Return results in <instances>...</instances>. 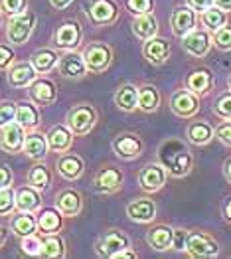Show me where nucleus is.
Returning <instances> with one entry per match:
<instances>
[{"mask_svg":"<svg viewBox=\"0 0 231 259\" xmlns=\"http://www.w3.org/2000/svg\"><path fill=\"white\" fill-rule=\"evenodd\" d=\"M160 164L168 170V174L176 176V178H182V176L192 172L194 156L184 143L170 139L160 147Z\"/></svg>","mask_w":231,"mask_h":259,"instance_id":"f257e3e1","label":"nucleus"},{"mask_svg":"<svg viewBox=\"0 0 231 259\" xmlns=\"http://www.w3.org/2000/svg\"><path fill=\"white\" fill-rule=\"evenodd\" d=\"M95 125H97V109L87 105V103L75 105L67 113V127L77 137L89 135Z\"/></svg>","mask_w":231,"mask_h":259,"instance_id":"f03ea898","label":"nucleus"},{"mask_svg":"<svg viewBox=\"0 0 231 259\" xmlns=\"http://www.w3.org/2000/svg\"><path fill=\"white\" fill-rule=\"evenodd\" d=\"M34 26H36V14L32 10H24L8 20L6 36L12 44H26L34 32Z\"/></svg>","mask_w":231,"mask_h":259,"instance_id":"7ed1b4c3","label":"nucleus"},{"mask_svg":"<svg viewBox=\"0 0 231 259\" xmlns=\"http://www.w3.org/2000/svg\"><path fill=\"white\" fill-rule=\"evenodd\" d=\"M85 64L87 69L93 73H103L109 69V65L113 64V48L109 44L103 42H93L85 48L83 52Z\"/></svg>","mask_w":231,"mask_h":259,"instance_id":"20e7f679","label":"nucleus"},{"mask_svg":"<svg viewBox=\"0 0 231 259\" xmlns=\"http://www.w3.org/2000/svg\"><path fill=\"white\" fill-rule=\"evenodd\" d=\"M170 109L176 117L180 119H190L200 111V95H196L194 91L186 89H178L174 91V95L170 97Z\"/></svg>","mask_w":231,"mask_h":259,"instance_id":"39448f33","label":"nucleus"},{"mask_svg":"<svg viewBox=\"0 0 231 259\" xmlns=\"http://www.w3.org/2000/svg\"><path fill=\"white\" fill-rule=\"evenodd\" d=\"M186 251L192 257H215L219 255V243L204 232H188Z\"/></svg>","mask_w":231,"mask_h":259,"instance_id":"423d86ee","label":"nucleus"},{"mask_svg":"<svg viewBox=\"0 0 231 259\" xmlns=\"http://www.w3.org/2000/svg\"><path fill=\"white\" fill-rule=\"evenodd\" d=\"M126 247H130V239L119 230L105 232L103 236H99L97 243H95V251L101 257H115L119 251H123Z\"/></svg>","mask_w":231,"mask_h":259,"instance_id":"0eeeda50","label":"nucleus"},{"mask_svg":"<svg viewBox=\"0 0 231 259\" xmlns=\"http://www.w3.org/2000/svg\"><path fill=\"white\" fill-rule=\"evenodd\" d=\"M125 180V172L113 164H107L103 168H99L95 172V178H93V188L101 194H109V192H115L121 188Z\"/></svg>","mask_w":231,"mask_h":259,"instance_id":"6e6552de","label":"nucleus"},{"mask_svg":"<svg viewBox=\"0 0 231 259\" xmlns=\"http://www.w3.org/2000/svg\"><path fill=\"white\" fill-rule=\"evenodd\" d=\"M196 24H198V12L192 6H178L172 12L170 26H172L174 36H178V38H184L192 30H196Z\"/></svg>","mask_w":231,"mask_h":259,"instance_id":"1a4fd4ad","label":"nucleus"},{"mask_svg":"<svg viewBox=\"0 0 231 259\" xmlns=\"http://www.w3.org/2000/svg\"><path fill=\"white\" fill-rule=\"evenodd\" d=\"M89 20L97 26H109L117 20L119 16V6L115 0H91L89 4Z\"/></svg>","mask_w":231,"mask_h":259,"instance_id":"9d476101","label":"nucleus"},{"mask_svg":"<svg viewBox=\"0 0 231 259\" xmlns=\"http://www.w3.org/2000/svg\"><path fill=\"white\" fill-rule=\"evenodd\" d=\"M113 151L123 160H134L143 152V141L134 133H121L113 141Z\"/></svg>","mask_w":231,"mask_h":259,"instance_id":"9b49d317","label":"nucleus"},{"mask_svg":"<svg viewBox=\"0 0 231 259\" xmlns=\"http://www.w3.org/2000/svg\"><path fill=\"white\" fill-rule=\"evenodd\" d=\"M166 176H168V170L162 164L152 162V164H147L141 170V174H138V184H141V188L145 192L152 194V192L162 190V186L166 184Z\"/></svg>","mask_w":231,"mask_h":259,"instance_id":"f8f14e48","label":"nucleus"},{"mask_svg":"<svg viewBox=\"0 0 231 259\" xmlns=\"http://www.w3.org/2000/svg\"><path fill=\"white\" fill-rule=\"evenodd\" d=\"M182 46L184 50L188 52L190 56L194 58H204L208 56L210 48L213 46V38H211V32L208 30H192L188 36L182 38Z\"/></svg>","mask_w":231,"mask_h":259,"instance_id":"ddd939ff","label":"nucleus"},{"mask_svg":"<svg viewBox=\"0 0 231 259\" xmlns=\"http://www.w3.org/2000/svg\"><path fill=\"white\" fill-rule=\"evenodd\" d=\"M58 71L67 79H81L87 73L85 58L73 50H67V54H63L58 62Z\"/></svg>","mask_w":231,"mask_h":259,"instance_id":"4468645a","label":"nucleus"},{"mask_svg":"<svg viewBox=\"0 0 231 259\" xmlns=\"http://www.w3.org/2000/svg\"><path fill=\"white\" fill-rule=\"evenodd\" d=\"M81 26L77 22H63L54 32V44L62 50H75L81 44Z\"/></svg>","mask_w":231,"mask_h":259,"instance_id":"2eb2a0df","label":"nucleus"},{"mask_svg":"<svg viewBox=\"0 0 231 259\" xmlns=\"http://www.w3.org/2000/svg\"><path fill=\"white\" fill-rule=\"evenodd\" d=\"M126 216L138 224H150L156 218V204L152 198H134L126 204Z\"/></svg>","mask_w":231,"mask_h":259,"instance_id":"dca6fc26","label":"nucleus"},{"mask_svg":"<svg viewBox=\"0 0 231 259\" xmlns=\"http://www.w3.org/2000/svg\"><path fill=\"white\" fill-rule=\"evenodd\" d=\"M56 208L62 212V216H79L83 210V194L73 188H65L56 196Z\"/></svg>","mask_w":231,"mask_h":259,"instance_id":"f3484780","label":"nucleus"},{"mask_svg":"<svg viewBox=\"0 0 231 259\" xmlns=\"http://www.w3.org/2000/svg\"><path fill=\"white\" fill-rule=\"evenodd\" d=\"M24 141H26L24 127L18 121H12V123L2 127V133H0V147H2V151L14 154V152L24 149Z\"/></svg>","mask_w":231,"mask_h":259,"instance_id":"a211bd4d","label":"nucleus"},{"mask_svg":"<svg viewBox=\"0 0 231 259\" xmlns=\"http://www.w3.org/2000/svg\"><path fill=\"white\" fill-rule=\"evenodd\" d=\"M170 52H172L170 42L166 38H160V36L150 38V40H147L145 46H143V54H145L147 62H150L152 65L166 64L170 58Z\"/></svg>","mask_w":231,"mask_h":259,"instance_id":"6ab92c4d","label":"nucleus"},{"mask_svg":"<svg viewBox=\"0 0 231 259\" xmlns=\"http://www.w3.org/2000/svg\"><path fill=\"white\" fill-rule=\"evenodd\" d=\"M28 87H30L28 89L30 97L40 105H52L58 99V87L52 79H38L36 77Z\"/></svg>","mask_w":231,"mask_h":259,"instance_id":"aec40b11","label":"nucleus"},{"mask_svg":"<svg viewBox=\"0 0 231 259\" xmlns=\"http://www.w3.org/2000/svg\"><path fill=\"white\" fill-rule=\"evenodd\" d=\"M56 168L65 180H77L83 174L85 162L79 154H62L56 162Z\"/></svg>","mask_w":231,"mask_h":259,"instance_id":"412c9836","label":"nucleus"},{"mask_svg":"<svg viewBox=\"0 0 231 259\" xmlns=\"http://www.w3.org/2000/svg\"><path fill=\"white\" fill-rule=\"evenodd\" d=\"M36 77H38L36 67L28 62L8 67V83L12 87H28Z\"/></svg>","mask_w":231,"mask_h":259,"instance_id":"4be33fe9","label":"nucleus"},{"mask_svg":"<svg viewBox=\"0 0 231 259\" xmlns=\"http://www.w3.org/2000/svg\"><path fill=\"white\" fill-rule=\"evenodd\" d=\"M186 137L192 145L196 147H206L210 145L211 139L215 137V129L206 121H192L186 129Z\"/></svg>","mask_w":231,"mask_h":259,"instance_id":"5701e85b","label":"nucleus"},{"mask_svg":"<svg viewBox=\"0 0 231 259\" xmlns=\"http://www.w3.org/2000/svg\"><path fill=\"white\" fill-rule=\"evenodd\" d=\"M42 204V196L40 190L34 186H22L16 190V210L20 212H36Z\"/></svg>","mask_w":231,"mask_h":259,"instance_id":"b1692460","label":"nucleus"},{"mask_svg":"<svg viewBox=\"0 0 231 259\" xmlns=\"http://www.w3.org/2000/svg\"><path fill=\"white\" fill-rule=\"evenodd\" d=\"M172 239H174V230L168 226H154L150 228L147 234L148 245L154 251H166L172 247Z\"/></svg>","mask_w":231,"mask_h":259,"instance_id":"393cba45","label":"nucleus"},{"mask_svg":"<svg viewBox=\"0 0 231 259\" xmlns=\"http://www.w3.org/2000/svg\"><path fill=\"white\" fill-rule=\"evenodd\" d=\"M132 32H134V36H136L138 40H143V42L154 38V36L158 34V20H156V16H154L152 12L136 16V18L132 20Z\"/></svg>","mask_w":231,"mask_h":259,"instance_id":"a878e982","label":"nucleus"},{"mask_svg":"<svg viewBox=\"0 0 231 259\" xmlns=\"http://www.w3.org/2000/svg\"><path fill=\"white\" fill-rule=\"evenodd\" d=\"M186 87L196 95H208L213 87V73L210 69H196L186 77Z\"/></svg>","mask_w":231,"mask_h":259,"instance_id":"bb28decb","label":"nucleus"},{"mask_svg":"<svg viewBox=\"0 0 231 259\" xmlns=\"http://www.w3.org/2000/svg\"><path fill=\"white\" fill-rule=\"evenodd\" d=\"M50 151V145H48V137L42 133H30L26 135V141H24V152L28 158L32 160H42L43 156Z\"/></svg>","mask_w":231,"mask_h":259,"instance_id":"cd10ccee","label":"nucleus"},{"mask_svg":"<svg viewBox=\"0 0 231 259\" xmlns=\"http://www.w3.org/2000/svg\"><path fill=\"white\" fill-rule=\"evenodd\" d=\"M115 103L125 113L136 111L138 109V87H134L132 83H123L115 93Z\"/></svg>","mask_w":231,"mask_h":259,"instance_id":"c85d7f7f","label":"nucleus"},{"mask_svg":"<svg viewBox=\"0 0 231 259\" xmlns=\"http://www.w3.org/2000/svg\"><path fill=\"white\" fill-rule=\"evenodd\" d=\"M73 143V133L69 127L63 125H56L54 129L48 133V145L50 149L56 152H65Z\"/></svg>","mask_w":231,"mask_h":259,"instance_id":"c756f323","label":"nucleus"},{"mask_svg":"<svg viewBox=\"0 0 231 259\" xmlns=\"http://www.w3.org/2000/svg\"><path fill=\"white\" fill-rule=\"evenodd\" d=\"M160 91L154 85H143L138 87V109L145 111V113H154L156 109L160 107Z\"/></svg>","mask_w":231,"mask_h":259,"instance_id":"7c9ffc66","label":"nucleus"},{"mask_svg":"<svg viewBox=\"0 0 231 259\" xmlns=\"http://www.w3.org/2000/svg\"><path fill=\"white\" fill-rule=\"evenodd\" d=\"M16 121L24 129H34L40 123V111L34 103H18L16 107Z\"/></svg>","mask_w":231,"mask_h":259,"instance_id":"2f4dec72","label":"nucleus"},{"mask_svg":"<svg viewBox=\"0 0 231 259\" xmlns=\"http://www.w3.org/2000/svg\"><path fill=\"white\" fill-rule=\"evenodd\" d=\"M38 228L43 232V236L58 234L62 230V212L58 210H43L38 218Z\"/></svg>","mask_w":231,"mask_h":259,"instance_id":"473e14b6","label":"nucleus"},{"mask_svg":"<svg viewBox=\"0 0 231 259\" xmlns=\"http://www.w3.org/2000/svg\"><path fill=\"white\" fill-rule=\"evenodd\" d=\"M36 228H38V220L32 216V212H22L20 216L12 220V232L20 238L36 234Z\"/></svg>","mask_w":231,"mask_h":259,"instance_id":"72a5a7b5","label":"nucleus"},{"mask_svg":"<svg viewBox=\"0 0 231 259\" xmlns=\"http://www.w3.org/2000/svg\"><path fill=\"white\" fill-rule=\"evenodd\" d=\"M202 24L206 26L208 32L213 34L215 30H219L221 26L227 24V12H223V10L217 8V6H210L208 10L202 12Z\"/></svg>","mask_w":231,"mask_h":259,"instance_id":"f704fd0d","label":"nucleus"},{"mask_svg":"<svg viewBox=\"0 0 231 259\" xmlns=\"http://www.w3.org/2000/svg\"><path fill=\"white\" fill-rule=\"evenodd\" d=\"M42 257L50 259H58L65 255V241L56 234H50L48 238L42 241V251H40Z\"/></svg>","mask_w":231,"mask_h":259,"instance_id":"c9c22d12","label":"nucleus"},{"mask_svg":"<svg viewBox=\"0 0 231 259\" xmlns=\"http://www.w3.org/2000/svg\"><path fill=\"white\" fill-rule=\"evenodd\" d=\"M58 62H60V58H58V54L54 50H38L32 56V65L36 67L38 73H48Z\"/></svg>","mask_w":231,"mask_h":259,"instance_id":"e433bc0d","label":"nucleus"},{"mask_svg":"<svg viewBox=\"0 0 231 259\" xmlns=\"http://www.w3.org/2000/svg\"><path fill=\"white\" fill-rule=\"evenodd\" d=\"M28 182H30V186H34L38 190H45L52 184V174H50V170L43 164H36L28 172Z\"/></svg>","mask_w":231,"mask_h":259,"instance_id":"4c0bfd02","label":"nucleus"},{"mask_svg":"<svg viewBox=\"0 0 231 259\" xmlns=\"http://www.w3.org/2000/svg\"><path fill=\"white\" fill-rule=\"evenodd\" d=\"M211 38H213V46H215L217 50L229 52L231 50V24H225V26H221L219 30H215V32L211 34Z\"/></svg>","mask_w":231,"mask_h":259,"instance_id":"58836bf2","label":"nucleus"},{"mask_svg":"<svg viewBox=\"0 0 231 259\" xmlns=\"http://www.w3.org/2000/svg\"><path fill=\"white\" fill-rule=\"evenodd\" d=\"M16 208V194L14 190L8 186V188H2L0 190V216H8L12 214Z\"/></svg>","mask_w":231,"mask_h":259,"instance_id":"ea45409f","label":"nucleus"},{"mask_svg":"<svg viewBox=\"0 0 231 259\" xmlns=\"http://www.w3.org/2000/svg\"><path fill=\"white\" fill-rule=\"evenodd\" d=\"M213 113L223 121H231V91L217 97V101L213 103Z\"/></svg>","mask_w":231,"mask_h":259,"instance_id":"a19ab883","label":"nucleus"},{"mask_svg":"<svg viewBox=\"0 0 231 259\" xmlns=\"http://www.w3.org/2000/svg\"><path fill=\"white\" fill-rule=\"evenodd\" d=\"M126 8H128V12H132L136 16L148 14L154 8V0H126Z\"/></svg>","mask_w":231,"mask_h":259,"instance_id":"79ce46f5","label":"nucleus"},{"mask_svg":"<svg viewBox=\"0 0 231 259\" xmlns=\"http://www.w3.org/2000/svg\"><path fill=\"white\" fill-rule=\"evenodd\" d=\"M22 251H24L26 255H40V251H42V241L36 238V234L22 238Z\"/></svg>","mask_w":231,"mask_h":259,"instance_id":"37998d69","label":"nucleus"},{"mask_svg":"<svg viewBox=\"0 0 231 259\" xmlns=\"http://www.w3.org/2000/svg\"><path fill=\"white\" fill-rule=\"evenodd\" d=\"M0 6L6 14L14 16V14H20L24 10H28V0H0Z\"/></svg>","mask_w":231,"mask_h":259,"instance_id":"c03bdc74","label":"nucleus"},{"mask_svg":"<svg viewBox=\"0 0 231 259\" xmlns=\"http://www.w3.org/2000/svg\"><path fill=\"white\" fill-rule=\"evenodd\" d=\"M16 107H18V105H14V103H10V101L0 103V127L12 123V121L16 119Z\"/></svg>","mask_w":231,"mask_h":259,"instance_id":"a18cd8bd","label":"nucleus"},{"mask_svg":"<svg viewBox=\"0 0 231 259\" xmlns=\"http://www.w3.org/2000/svg\"><path fill=\"white\" fill-rule=\"evenodd\" d=\"M186 241H188V230H174V239H172V247L178 251H186Z\"/></svg>","mask_w":231,"mask_h":259,"instance_id":"49530a36","label":"nucleus"},{"mask_svg":"<svg viewBox=\"0 0 231 259\" xmlns=\"http://www.w3.org/2000/svg\"><path fill=\"white\" fill-rule=\"evenodd\" d=\"M215 137H217L225 147H231V121L221 123V125L215 129Z\"/></svg>","mask_w":231,"mask_h":259,"instance_id":"de8ad7c7","label":"nucleus"},{"mask_svg":"<svg viewBox=\"0 0 231 259\" xmlns=\"http://www.w3.org/2000/svg\"><path fill=\"white\" fill-rule=\"evenodd\" d=\"M14 52L8 48V46H2L0 44V69H8L10 65L14 64Z\"/></svg>","mask_w":231,"mask_h":259,"instance_id":"09e8293b","label":"nucleus"},{"mask_svg":"<svg viewBox=\"0 0 231 259\" xmlns=\"http://www.w3.org/2000/svg\"><path fill=\"white\" fill-rule=\"evenodd\" d=\"M12 184V170L6 164H0V190Z\"/></svg>","mask_w":231,"mask_h":259,"instance_id":"8fccbe9b","label":"nucleus"},{"mask_svg":"<svg viewBox=\"0 0 231 259\" xmlns=\"http://www.w3.org/2000/svg\"><path fill=\"white\" fill-rule=\"evenodd\" d=\"M188 6H192L196 12H204L213 6V0H188Z\"/></svg>","mask_w":231,"mask_h":259,"instance_id":"3c124183","label":"nucleus"},{"mask_svg":"<svg viewBox=\"0 0 231 259\" xmlns=\"http://www.w3.org/2000/svg\"><path fill=\"white\" fill-rule=\"evenodd\" d=\"M221 214H223V220L231 224V196L223 202V206H221Z\"/></svg>","mask_w":231,"mask_h":259,"instance_id":"603ef678","label":"nucleus"},{"mask_svg":"<svg viewBox=\"0 0 231 259\" xmlns=\"http://www.w3.org/2000/svg\"><path fill=\"white\" fill-rule=\"evenodd\" d=\"M213 6L221 8L223 12H231V0H213Z\"/></svg>","mask_w":231,"mask_h":259,"instance_id":"864d4df0","label":"nucleus"},{"mask_svg":"<svg viewBox=\"0 0 231 259\" xmlns=\"http://www.w3.org/2000/svg\"><path fill=\"white\" fill-rule=\"evenodd\" d=\"M115 257H119V259H123V257H125V259H136L138 255H136L134 251H130V247H126V249H123V251H119Z\"/></svg>","mask_w":231,"mask_h":259,"instance_id":"5fc2aeb1","label":"nucleus"},{"mask_svg":"<svg viewBox=\"0 0 231 259\" xmlns=\"http://www.w3.org/2000/svg\"><path fill=\"white\" fill-rule=\"evenodd\" d=\"M73 0H50V4L54 6V8H60V10H63V8H67L69 4H71Z\"/></svg>","mask_w":231,"mask_h":259,"instance_id":"6e6d98bb","label":"nucleus"},{"mask_svg":"<svg viewBox=\"0 0 231 259\" xmlns=\"http://www.w3.org/2000/svg\"><path fill=\"white\" fill-rule=\"evenodd\" d=\"M223 174H225V178H227V182L231 184V158L225 162V166H223Z\"/></svg>","mask_w":231,"mask_h":259,"instance_id":"4d7b16f0","label":"nucleus"},{"mask_svg":"<svg viewBox=\"0 0 231 259\" xmlns=\"http://www.w3.org/2000/svg\"><path fill=\"white\" fill-rule=\"evenodd\" d=\"M4 241H6V232H4L2 228H0V247L4 245Z\"/></svg>","mask_w":231,"mask_h":259,"instance_id":"13d9d810","label":"nucleus"},{"mask_svg":"<svg viewBox=\"0 0 231 259\" xmlns=\"http://www.w3.org/2000/svg\"><path fill=\"white\" fill-rule=\"evenodd\" d=\"M227 85H229V91H231V75H229V79H227Z\"/></svg>","mask_w":231,"mask_h":259,"instance_id":"bf43d9fd","label":"nucleus"}]
</instances>
